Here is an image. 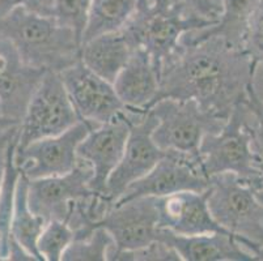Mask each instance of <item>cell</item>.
Here are the masks:
<instances>
[{
    "label": "cell",
    "instance_id": "6da1fadb",
    "mask_svg": "<svg viewBox=\"0 0 263 261\" xmlns=\"http://www.w3.org/2000/svg\"><path fill=\"white\" fill-rule=\"evenodd\" d=\"M255 72L248 54L219 35L181 39L179 51L161 69L156 102L162 98L193 99L227 121L245 104Z\"/></svg>",
    "mask_w": 263,
    "mask_h": 261
},
{
    "label": "cell",
    "instance_id": "7a4b0ae2",
    "mask_svg": "<svg viewBox=\"0 0 263 261\" xmlns=\"http://www.w3.org/2000/svg\"><path fill=\"white\" fill-rule=\"evenodd\" d=\"M0 34L8 38L24 63L61 73L80 61L81 38L54 16H42L18 6L0 18Z\"/></svg>",
    "mask_w": 263,
    "mask_h": 261
},
{
    "label": "cell",
    "instance_id": "3957f363",
    "mask_svg": "<svg viewBox=\"0 0 263 261\" xmlns=\"http://www.w3.org/2000/svg\"><path fill=\"white\" fill-rule=\"evenodd\" d=\"M211 24L183 17L171 0H138V6L121 29L134 49L147 52L161 73L165 64L181 49V38L187 32Z\"/></svg>",
    "mask_w": 263,
    "mask_h": 261
},
{
    "label": "cell",
    "instance_id": "277c9868",
    "mask_svg": "<svg viewBox=\"0 0 263 261\" xmlns=\"http://www.w3.org/2000/svg\"><path fill=\"white\" fill-rule=\"evenodd\" d=\"M207 203L215 221L254 255L263 247V203L249 183L234 174L210 178Z\"/></svg>",
    "mask_w": 263,
    "mask_h": 261
},
{
    "label": "cell",
    "instance_id": "5b68a950",
    "mask_svg": "<svg viewBox=\"0 0 263 261\" xmlns=\"http://www.w3.org/2000/svg\"><path fill=\"white\" fill-rule=\"evenodd\" d=\"M249 121L250 115L242 104L232 111L219 132L203 138L198 158L207 178L229 172L245 180L254 190L260 188Z\"/></svg>",
    "mask_w": 263,
    "mask_h": 261
},
{
    "label": "cell",
    "instance_id": "8992f818",
    "mask_svg": "<svg viewBox=\"0 0 263 261\" xmlns=\"http://www.w3.org/2000/svg\"><path fill=\"white\" fill-rule=\"evenodd\" d=\"M149 112L156 119L152 138L157 147L187 154H198L203 138L219 132L227 122L205 111L193 99L162 98Z\"/></svg>",
    "mask_w": 263,
    "mask_h": 261
},
{
    "label": "cell",
    "instance_id": "52a82bcc",
    "mask_svg": "<svg viewBox=\"0 0 263 261\" xmlns=\"http://www.w3.org/2000/svg\"><path fill=\"white\" fill-rule=\"evenodd\" d=\"M81 122L59 73L46 72L32 94L18 127L17 147L61 135Z\"/></svg>",
    "mask_w": 263,
    "mask_h": 261
},
{
    "label": "cell",
    "instance_id": "ba28073f",
    "mask_svg": "<svg viewBox=\"0 0 263 261\" xmlns=\"http://www.w3.org/2000/svg\"><path fill=\"white\" fill-rule=\"evenodd\" d=\"M95 126L97 124L81 121L61 135L40 138L23 148H16L15 164L20 174L34 180L70 172L79 164L76 153L79 144Z\"/></svg>",
    "mask_w": 263,
    "mask_h": 261
},
{
    "label": "cell",
    "instance_id": "9c48e42d",
    "mask_svg": "<svg viewBox=\"0 0 263 261\" xmlns=\"http://www.w3.org/2000/svg\"><path fill=\"white\" fill-rule=\"evenodd\" d=\"M209 184L210 179L202 171L198 154L165 150L152 170L134 182L116 204L138 197H162L183 191L203 192Z\"/></svg>",
    "mask_w": 263,
    "mask_h": 261
},
{
    "label": "cell",
    "instance_id": "30bf717a",
    "mask_svg": "<svg viewBox=\"0 0 263 261\" xmlns=\"http://www.w3.org/2000/svg\"><path fill=\"white\" fill-rule=\"evenodd\" d=\"M156 119L148 111H134L130 133L118 166L110 174L105 188V197L116 204L134 182L148 174L164 155L152 138Z\"/></svg>",
    "mask_w": 263,
    "mask_h": 261
},
{
    "label": "cell",
    "instance_id": "8fae6325",
    "mask_svg": "<svg viewBox=\"0 0 263 261\" xmlns=\"http://www.w3.org/2000/svg\"><path fill=\"white\" fill-rule=\"evenodd\" d=\"M93 171L89 164L79 158V164L64 175L49 176L29 180L28 203L38 217L45 222L66 219L76 201L95 195L90 188Z\"/></svg>",
    "mask_w": 263,
    "mask_h": 261
},
{
    "label": "cell",
    "instance_id": "7c38bea8",
    "mask_svg": "<svg viewBox=\"0 0 263 261\" xmlns=\"http://www.w3.org/2000/svg\"><path fill=\"white\" fill-rule=\"evenodd\" d=\"M59 75L81 121L104 124L126 111L113 84L95 73L81 61Z\"/></svg>",
    "mask_w": 263,
    "mask_h": 261
},
{
    "label": "cell",
    "instance_id": "4fadbf2b",
    "mask_svg": "<svg viewBox=\"0 0 263 261\" xmlns=\"http://www.w3.org/2000/svg\"><path fill=\"white\" fill-rule=\"evenodd\" d=\"M133 118L134 111L126 109L113 121L92 127L79 144L78 157L92 167L90 188L99 195L105 196L107 179L123 155Z\"/></svg>",
    "mask_w": 263,
    "mask_h": 261
},
{
    "label": "cell",
    "instance_id": "5bb4252c",
    "mask_svg": "<svg viewBox=\"0 0 263 261\" xmlns=\"http://www.w3.org/2000/svg\"><path fill=\"white\" fill-rule=\"evenodd\" d=\"M96 227H104L111 235L116 252L148 246L159 238L156 197H138L114 204L96 224Z\"/></svg>",
    "mask_w": 263,
    "mask_h": 261
},
{
    "label": "cell",
    "instance_id": "9a60e30c",
    "mask_svg": "<svg viewBox=\"0 0 263 261\" xmlns=\"http://www.w3.org/2000/svg\"><path fill=\"white\" fill-rule=\"evenodd\" d=\"M45 73L24 63L11 41L0 34V107L7 121L21 123L30 97Z\"/></svg>",
    "mask_w": 263,
    "mask_h": 261
},
{
    "label": "cell",
    "instance_id": "2e32d148",
    "mask_svg": "<svg viewBox=\"0 0 263 261\" xmlns=\"http://www.w3.org/2000/svg\"><path fill=\"white\" fill-rule=\"evenodd\" d=\"M156 201L160 229L186 236L228 233L212 217L205 191H183L156 197Z\"/></svg>",
    "mask_w": 263,
    "mask_h": 261
},
{
    "label": "cell",
    "instance_id": "e0dca14e",
    "mask_svg": "<svg viewBox=\"0 0 263 261\" xmlns=\"http://www.w3.org/2000/svg\"><path fill=\"white\" fill-rule=\"evenodd\" d=\"M113 85L126 109L148 111L159 94L160 72L147 52L135 49Z\"/></svg>",
    "mask_w": 263,
    "mask_h": 261
},
{
    "label": "cell",
    "instance_id": "ac0fdd59",
    "mask_svg": "<svg viewBox=\"0 0 263 261\" xmlns=\"http://www.w3.org/2000/svg\"><path fill=\"white\" fill-rule=\"evenodd\" d=\"M160 240L176 250L181 261H252L253 255L229 233H209L199 235H177L160 229Z\"/></svg>",
    "mask_w": 263,
    "mask_h": 261
},
{
    "label": "cell",
    "instance_id": "d6986e66",
    "mask_svg": "<svg viewBox=\"0 0 263 261\" xmlns=\"http://www.w3.org/2000/svg\"><path fill=\"white\" fill-rule=\"evenodd\" d=\"M122 30L100 34L81 43L80 61L95 73L113 84L134 52Z\"/></svg>",
    "mask_w": 263,
    "mask_h": 261
},
{
    "label": "cell",
    "instance_id": "ffe728a7",
    "mask_svg": "<svg viewBox=\"0 0 263 261\" xmlns=\"http://www.w3.org/2000/svg\"><path fill=\"white\" fill-rule=\"evenodd\" d=\"M259 2L260 0H223V12L215 25L191 30L181 39L193 41L209 35H219L229 45L241 47L249 20Z\"/></svg>",
    "mask_w": 263,
    "mask_h": 261
},
{
    "label": "cell",
    "instance_id": "44dd1931",
    "mask_svg": "<svg viewBox=\"0 0 263 261\" xmlns=\"http://www.w3.org/2000/svg\"><path fill=\"white\" fill-rule=\"evenodd\" d=\"M28 183L29 180L20 174L16 187L9 236L23 246L34 257L35 261H42V257L37 250V240L46 222L30 209L28 203Z\"/></svg>",
    "mask_w": 263,
    "mask_h": 261
},
{
    "label": "cell",
    "instance_id": "7402d4cb",
    "mask_svg": "<svg viewBox=\"0 0 263 261\" xmlns=\"http://www.w3.org/2000/svg\"><path fill=\"white\" fill-rule=\"evenodd\" d=\"M136 6L138 0H90L81 43L104 33L121 30Z\"/></svg>",
    "mask_w": 263,
    "mask_h": 261
},
{
    "label": "cell",
    "instance_id": "603a6c76",
    "mask_svg": "<svg viewBox=\"0 0 263 261\" xmlns=\"http://www.w3.org/2000/svg\"><path fill=\"white\" fill-rule=\"evenodd\" d=\"M116 252L113 238L104 227H96L89 235L73 239L62 261H110Z\"/></svg>",
    "mask_w": 263,
    "mask_h": 261
},
{
    "label": "cell",
    "instance_id": "cb8c5ba5",
    "mask_svg": "<svg viewBox=\"0 0 263 261\" xmlns=\"http://www.w3.org/2000/svg\"><path fill=\"white\" fill-rule=\"evenodd\" d=\"M73 238V230L66 219H52L45 225L37 240V250L42 260L62 261L64 251Z\"/></svg>",
    "mask_w": 263,
    "mask_h": 261
},
{
    "label": "cell",
    "instance_id": "d4e9b609",
    "mask_svg": "<svg viewBox=\"0 0 263 261\" xmlns=\"http://www.w3.org/2000/svg\"><path fill=\"white\" fill-rule=\"evenodd\" d=\"M241 49L250 57L255 71L263 68V0H260L249 20Z\"/></svg>",
    "mask_w": 263,
    "mask_h": 261
},
{
    "label": "cell",
    "instance_id": "484cf974",
    "mask_svg": "<svg viewBox=\"0 0 263 261\" xmlns=\"http://www.w3.org/2000/svg\"><path fill=\"white\" fill-rule=\"evenodd\" d=\"M171 3L183 17L211 25L219 21L223 12V0H171Z\"/></svg>",
    "mask_w": 263,
    "mask_h": 261
},
{
    "label": "cell",
    "instance_id": "4316f807",
    "mask_svg": "<svg viewBox=\"0 0 263 261\" xmlns=\"http://www.w3.org/2000/svg\"><path fill=\"white\" fill-rule=\"evenodd\" d=\"M90 0H55L54 17L83 37Z\"/></svg>",
    "mask_w": 263,
    "mask_h": 261
},
{
    "label": "cell",
    "instance_id": "83f0119b",
    "mask_svg": "<svg viewBox=\"0 0 263 261\" xmlns=\"http://www.w3.org/2000/svg\"><path fill=\"white\" fill-rule=\"evenodd\" d=\"M111 261H181V257L172 246L157 239L138 250L116 252Z\"/></svg>",
    "mask_w": 263,
    "mask_h": 261
},
{
    "label": "cell",
    "instance_id": "f1b7e54d",
    "mask_svg": "<svg viewBox=\"0 0 263 261\" xmlns=\"http://www.w3.org/2000/svg\"><path fill=\"white\" fill-rule=\"evenodd\" d=\"M263 69V68H258ZM245 106L250 115V132L253 137V145L263 153V98L254 85V81L248 90V98Z\"/></svg>",
    "mask_w": 263,
    "mask_h": 261
},
{
    "label": "cell",
    "instance_id": "f546056e",
    "mask_svg": "<svg viewBox=\"0 0 263 261\" xmlns=\"http://www.w3.org/2000/svg\"><path fill=\"white\" fill-rule=\"evenodd\" d=\"M18 127H20V124L0 129V183H2V179H3L9 144L18 135Z\"/></svg>",
    "mask_w": 263,
    "mask_h": 261
},
{
    "label": "cell",
    "instance_id": "4dcf8cb0",
    "mask_svg": "<svg viewBox=\"0 0 263 261\" xmlns=\"http://www.w3.org/2000/svg\"><path fill=\"white\" fill-rule=\"evenodd\" d=\"M26 0H0V18L18 6H24Z\"/></svg>",
    "mask_w": 263,
    "mask_h": 261
},
{
    "label": "cell",
    "instance_id": "1f68e13d",
    "mask_svg": "<svg viewBox=\"0 0 263 261\" xmlns=\"http://www.w3.org/2000/svg\"><path fill=\"white\" fill-rule=\"evenodd\" d=\"M255 149V167L258 170V175H259V182H260V188H263V153L260 150Z\"/></svg>",
    "mask_w": 263,
    "mask_h": 261
},
{
    "label": "cell",
    "instance_id": "d6a6232c",
    "mask_svg": "<svg viewBox=\"0 0 263 261\" xmlns=\"http://www.w3.org/2000/svg\"><path fill=\"white\" fill-rule=\"evenodd\" d=\"M11 126H17V124L7 121V119L3 116V114H2V107H0V129L7 128V127H11Z\"/></svg>",
    "mask_w": 263,
    "mask_h": 261
},
{
    "label": "cell",
    "instance_id": "836d02e7",
    "mask_svg": "<svg viewBox=\"0 0 263 261\" xmlns=\"http://www.w3.org/2000/svg\"><path fill=\"white\" fill-rule=\"evenodd\" d=\"M254 191H255V195H257V197L263 203V188H258V190H254Z\"/></svg>",
    "mask_w": 263,
    "mask_h": 261
},
{
    "label": "cell",
    "instance_id": "e575fe53",
    "mask_svg": "<svg viewBox=\"0 0 263 261\" xmlns=\"http://www.w3.org/2000/svg\"><path fill=\"white\" fill-rule=\"evenodd\" d=\"M0 244H2V234H0Z\"/></svg>",
    "mask_w": 263,
    "mask_h": 261
}]
</instances>
